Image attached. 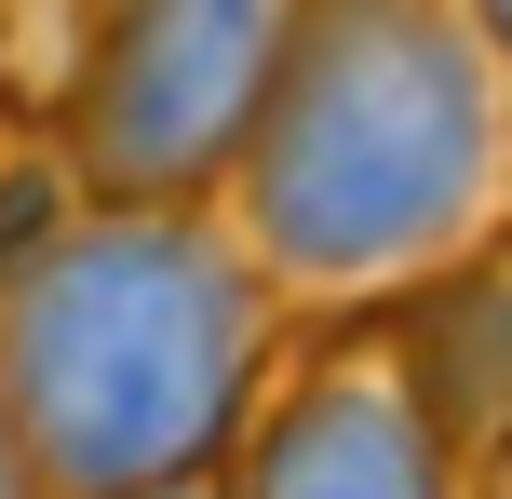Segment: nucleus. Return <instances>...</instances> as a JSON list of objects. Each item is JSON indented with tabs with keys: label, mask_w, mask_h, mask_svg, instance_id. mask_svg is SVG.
Instances as JSON below:
<instances>
[{
	"label": "nucleus",
	"mask_w": 512,
	"mask_h": 499,
	"mask_svg": "<svg viewBox=\"0 0 512 499\" xmlns=\"http://www.w3.org/2000/svg\"><path fill=\"white\" fill-rule=\"evenodd\" d=\"M230 230L283 311H405L512 230V54L459 0H297Z\"/></svg>",
	"instance_id": "nucleus-1"
},
{
	"label": "nucleus",
	"mask_w": 512,
	"mask_h": 499,
	"mask_svg": "<svg viewBox=\"0 0 512 499\" xmlns=\"http://www.w3.org/2000/svg\"><path fill=\"white\" fill-rule=\"evenodd\" d=\"M283 378V297L216 216H54L0 257V419L54 499L216 486Z\"/></svg>",
	"instance_id": "nucleus-2"
},
{
	"label": "nucleus",
	"mask_w": 512,
	"mask_h": 499,
	"mask_svg": "<svg viewBox=\"0 0 512 499\" xmlns=\"http://www.w3.org/2000/svg\"><path fill=\"white\" fill-rule=\"evenodd\" d=\"M297 0H95L68 68V176L108 216H203L270 122Z\"/></svg>",
	"instance_id": "nucleus-3"
},
{
	"label": "nucleus",
	"mask_w": 512,
	"mask_h": 499,
	"mask_svg": "<svg viewBox=\"0 0 512 499\" xmlns=\"http://www.w3.org/2000/svg\"><path fill=\"white\" fill-rule=\"evenodd\" d=\"M216 499H472V459L418 405L391 324H337L324 351H283Z\"/></svg>",
	"instance_id": "nucleus-4"
},
{
	"label": "nucleus",
	"mask_w": 512,
	"mask_h": 499,
	"mask_svg": "<svg viewBox=\"0 0 512 499\" xmlns=\"http://www.w3.org/2000/svg\"><path fill=\"white\" fill-rule=\"evenodd\" d=\"M391 351H405L418 405L445 419V446L472 459V486L512 459V230L486 243V257L432 270V284L405 297V311H378Z\"/></svg>",
	"instance_id": "nucleus-5"
},
{
	"label": "nucleus",
	"mask_w": 512,
	"mask_h": 499,
	"mask_svg": "<svg viewBox=\"0 0 512 499\" xmlns=\"http://www.w3.org/2000/svg\"><path fill=\"white\" fill-rule=\"evenodd\" d=\"M0 499H54L41 473H27V446H14V419H0Z\"/></svg>",
	"instance_id": "nucleus-6"
},
{
	"label": "nucleus",
	"mask_w": 512,
	"mask_h": 499,
	"mask_svg": "<svg viewBox=\"0 0 512 499\" xmlns=\"http://www.w3.org/2000/svg\"><path fill=\"white\" fill-rule=\"evenodd\" d=\"M459 14H472V27H486V41L512 54V0H459Z\"/></svg>",
	"instance_id": "nucleus-7"
},
{
	"label": "nucleus",
	"mask_w": 512,
	"mask_h": 499,
	"mask_svg": "<svg viewBox=\"0 0 512 499\" xmlns=\"http://www.w3.org/2000/svg\"><path fill=\"white\" fill-rule=\"evenodd\" d=\"M472 499H512V459H499V473H486V486H472Z\"/></svg>",
	"instance_id": "nucleus-8"
},
{
	"label": "nucleus",
	"mask_w": 512,
	"mask_h": 499,
	"mask_svg": "<svg viewBox=\"0 0 512 499\" xmlns=\"http://www.w3.org/2000/svg\"><path fill=\"white\" fill-rule=\"evenodd\" d=\"M176 499H216V486H176Z\"/></svg>",
	"instance_id": "nucleus-9"
}]
</instances>
